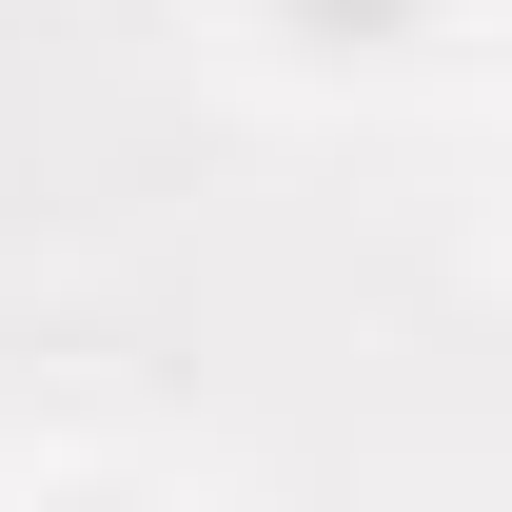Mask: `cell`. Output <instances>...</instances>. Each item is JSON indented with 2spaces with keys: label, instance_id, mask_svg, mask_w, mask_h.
Segmentation results:
<instances>
[{
  "label": "cell",
  "instance_id": "6da1fadb",
  "mask_svg": "<svg viewBox=\"0 0 512 512\" xmlns=\"http://www.w3.org/2000/svg\"><path fill=\"white\" fill-rule=\"evenodd\" d=\"M276 20H296V40H316V60H375V40H414V20H434V0H276Z\"/></svg>",
  "mask_w": 512,
  "mask_h": 512
}]
</instances>
